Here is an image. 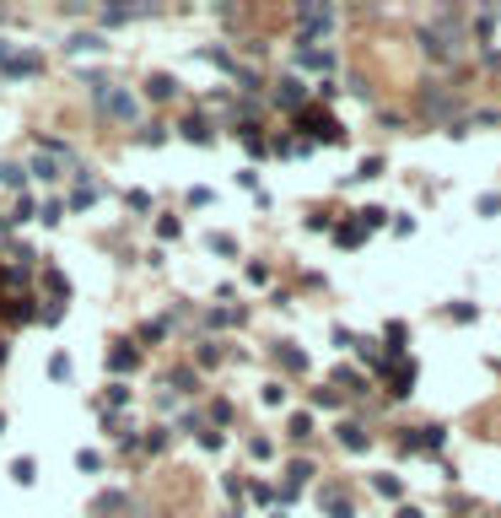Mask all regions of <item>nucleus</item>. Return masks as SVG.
<instances>
[{
    "label": "nucleus",
    "instance_id": "obj_1",
    "mask_svg": "<svg viewBox=\"0 0 501 518\" xmlns=\"http://www.w3.org/2000/svg\"><path fill=\"white\" fill-rule=\"evenodd\" d=\"M86 92H92V103H98L108 119H124V124L140 119V103H135L130 86H113V81H103V76H92V81H86Z\"/></svg>",
    "mask_w": 501,
    "mask_h": 518
},
{
    "label": "nucleus",
    "instance_id": "obj_2",
    "mask_svg": "<svg viewBox=\"0 0 501 518\" xmlns=\"http://www.w3.org/2000/svg\"><path fill=\"white\" fill-rule=\"evenodd\" d=\"M296 130H313L318 141H345V130H340V124H334L324 108H302V113H296Z\"/></svg>",
    "mask_w": 501,
    "mask_h": 518
},
{
    "label": "nucleus",
    "instance_id": "obj_3",
    "mask_svg": "<svg viewBox=\"0 0 501 518\" xmlns=\"http://www.w3.org/2000/svg\"><path fill=\"white\" fill-rule=\"evenodd\" d=\"M334 443H340L345 454H367V448H372V432L361 427V421H340V427H334Z\"/></svg>",
    "mask_w": 501,
    "mask_h": 518
},
{
    "label": "nucleus",
    "instance_id": "obj_4",
    "mask_svg": "<svg viewBox=\"0 0 501 518\" xmlns=\"http://www.w3.org/2000/svg\"><path fill=\"white\" fill-rule=\"evenodd\" d=\"M296 22H302L307 33H329V27H334V11H329V6H296Z\"/></svg>",
    "mask_w": 501,
    "mask_h": 518
},
{
    "label": "nucleus",
    "instance_id": "obj_5",
    "mask_svg": "<svg viewBox=\"0 0 501 518\" xmlns=\"http://www.w3.org/2000/svg\"><path fill=\"white\" fill-rule=\"evenodd\" d=\"M43 71V60H38V54H11V60L0 65V76H38Z\"/></svg>",
    "mask_w": 501,
    "mask_h": 518
},
{
    "label": "nucleus",
    "instance_id": "obj_6",
    "mask_svg": "<svg viewBox=\"0 0 501 518\" xmlns=\"http://www.w3.org/2000/svg\"><path fill=\"white\" fill-rule=\"evenodd\" d=\"M324 507H329V518H356V507H351V497L340 492V486H324Z\"/></svg>",
    "mask_w": 501,
    "mask_h": 518
},
{
    "label": "nucleus",
    "instance_id": "obj_7",
    "mask_svg": "<svg viewBox=\"0 0 501 518\" xmlns=\"http://www.w3.org/2000/svg\"><path fill=\"white\" fill-rule=\"evenodd\" d=\"M415 395V362H399V372H393V400H410Z\"/></svg>",
    "mask_w": 501,
    "mask_h": 518
},
{
    "label": "nucleus",
    "instance_id": "obj_8",
    "mask_svg": "<svg viewBox=\"0 0 501 518\" xmlns=\"http://www.w3.org/2000/svg\"><path fill=\"white\" fill-rule=\"evenodd\" d=\"M135 362H140V351H135V345H113V351H108V367H113V372H135Z\"/></svg>",
    "mask_w": 501,
    "mask_h": 518
},
{
    "label": "nucleus",
    "instance_id": "obj_9",
    "mask_svg": "<svg viewBox=\"0 0 501 518\" xmlns=\"http://www.w3.org/2000/svg\"><path fill=\"white\" fill-rule=\"evenodd\" d=\"M65 49H71V54H81V49H86V54H98V49H108V38H103V33H76Z\"/></svg>",
    "mask_w": 501,
    "mask_h": 518
},
{
    "label": "nucleus",
    "instance_id": "obj_10",
    "mask_svg": "<svg viewBox=\"0 0 501 518\" xmlns=\"http://www.w3.org/2000/svg\"><path fill=\"white\" fill-rule=\"evenodd\" d=\"M286 437H291V443H307V437H313V416H307V410H296V416L286 421Z\"/></svg>",
    "mask_w": 501,
    "mask_h": 518
},
{
    "label": "nucleus",
    "instance_id": "obj_11",
    "mask_svg": "<svg viewBox=\"0 0 501 518\" xmlns=\"http://www.w3.org/2000/svg\"><path fill=\"white\" fill-rule=\"evenodd\" d=\"M275 103H281V108H296V103H302V108H307V86H296V81H281Z\"/></svg>",
    "mask_w": 501,
    "mask_h": 518
},
{
    "label": "nucleus",
    "instance_id": "obj_12",
    "mask_svg": "<svg viewBox=\"0 0 501 518\" xmlns=\"http://www.w3.org/2000/svg\"><path fill=\"white\" fill-rule=\"evenodd\" d=\"M146 92H151V98H178V76H151V81H146Z\"/></svg>",
    "mask_w": 501,
    "mask_h": 518
},
{
    "label": "nucleus",
    "instance_id": "obj_13",
    "mask_svg": "<svg viewBox=\"0 0 501 518\" xmlns=\"http://www.w3.org/2000/svg\"><path fill=\"white\" fill-rule=\"evenodd\" d=\"M334 243H340V248L367 243V227H361V222H351V227H334Z\"/></svg>",
    "mask_w": 501,
    "mask_h": 518
},
{
    "label": "nucleus",
    "instance_id": "obj_14",
    "mask_svg": "<svg viewBox=\"0 0 501 518\" xmlns=\"http://www.w3.org/2000/svg\"><path fill=\"white\" fill-rule=\"evenodd\" d=\"M296 65H307V71H324V65H334L329 49H296Z\"/></svg>",
    "mask_w": 501,
    "mask_h": 518
},
{
    "label": "nucleus",
    "instance_id": "obj_15",
    "mask_svg": "<svg viewBox=\"0 0 501 518\" xmlns=\"http://www.w3.org/2000/svg\"><path fill=\"white\" fill-rule=\"evenodd\" d=\"M11 481H16V486H33V481H38V464H33L27 454H22V459H11Z\"/></svg>",
    "mask_w": 501,
    "mask_h": 518
},
{
    "label": "nucleus",
    "instance_id": "obj_16",
    "mask_svg": "<svg viewBox=\"0 0 501 518\" xmlns=\"http://www.w3.org/2000/svg\"><path fill=\"white\" fill-rule=\"evenodd\" d=\"M184 136L195 141V146H210V141H216V136H210V124L200 119V113H195V119H184Z\"/></svg>",
    "mask_w": 501,
    "mask_h": 518
},
{
    "label": "nucleus",
    "instance_id": "obj_17",
    "mask_svg": "<svg viewBox=\"0 0 501 518\" xmlns=\"http://www.w3.org/2000/svg\"><path fill=\"white\" fill-rule=\"evenodd\" d=\"M27 173H33V178H43V184H54V178H60V168H54V157H43V151H38V157H33V168H27Z\"/></svg>",
    "mask_w": 501,
    "mask_h": 518
},
{
    "label": "nucleus",
    "instance_id": "obj_18",
    "mask_svg": "<svg viewBox=\"0 0 501 518\" xmlns=\"http://www.w3.org/2000/svg\"><path fill=\"white\" fill-rule=\"evenodd\" d=\"M372 492L378 497H404V481L399 475H372Z\"/></svg>",
    "mask_w": 501,
    "mask_h": 518
},
{
    "label": "nucleus",
    "instance_id": "obj_19",
    "mask_svg": "<svg viewBox=\"0 0 501 518\" xmlns=\"http://www.w3.org/2000/svg\"><path fill=\"white\" fill-rule=\"evenodd\" d=\"M0 184H6V189H22V184H27V173L16 168V162H0Z\"/></svg>",
    "mask_w": 501,
    "mask_h": 518
},
{
    "label": "nucleus",
    "instance_id": "obj_20",
    "mask_svg": "<svg viewBox=\"0 0 501 518\" xmlns=\"http://www.w3.org/2000/svg\"><path fill=\"white\" fill-rule=\"evenodd\" d=\"M275 357H281L291 372H307V357H302V351H291V345H275Z\"/></svg>",
    "mask_w": 501,
    "mask_h": 518
},
{
    "label": "nucleus",
    "instance_id": "obj_21",
    "mask_svg": "<svg viewBox=\"0 0 501 518\" xmlns=\"http://www.w3.org/2000/svg\"><path fill=\"white\" fill-rule=\"evenodd\" d=\"M448 319H453V324H475V319H480V308H475V303H453Z\"/></svg>",
    "mask_w": 501,
    "mask_h": 518
},
{
    "label": "nucleus",
    "instance_id": "obj_22",
    "mask_svg": "<svg viewBox=\"0 0 501 518\" xmlns=\"http://www.w3.org/2000/svg\"><path fill=\"white\" fill-rule=\"evenodd\" d=\"M86 205H98V184H81L71 195V210H86Z\"/></svg>",
    "mask_w": 501,
    "mask_h": 518
},
{
    "label": "nucleus",
    "instance_id": "obj_23",
    "mask_svg": "<svg viewBox=\"0 0 501 518\" xmlns=\"http://www.w3.org/2000/svg\"><path fill=\"white\" fill-rule=\"evenodd\" d=\"M135 141H140V146H162V141H167V130H162V124H146Z\"/></svg>",
    "mask_w": 501,
    "mask_h": 518
},
{
    "label": "nucleus",
    "instance_id": "obj_24",
    "mask_svg": "<svg viewBox=\"0 0 501 518\" xmlns=\"http://www.w3.org/2000/svg\"><path fill=\"white\" fill-rule=\"evenodd\" d=\"M286 475H291V486H296V481H313V464H307V459H291V464H286Z\"/></svg>",
    "mask_w": 501,
    "mask_h": 518
},
{
    "label": "nucleus",
    "instance_id": "obj_25",
    "mask_svg": "<svg viewBox=\"0 0 501 518\" xmlns=\"http://www.w3.org/2000/svg\"><path fill=\"white\" fill-rule=\"evenodd\" d=\"M383 222H388V210H383V205H367V210H361V227H367V233H372V227H383Z\"/></svg>",
    "mask_w": 501,
    "mask_h": 518
},
{
    "label": "nucleus",
    "instance_id": "obj_26",
    "mask_svg": "<svg viewBox=\"0 0 501 518\" xmlns=\"http://www.w3.org/2000/svg\"><path fill=\"white\" fill-rule=\"evenodd\" d=\"M76 469H81V475H92V469H103V454H86V448H81V454H76Z\"/></svg>",
    "mask_w": 501,
    "mask_h": 518
},
{
    "label": "nucleus",
    "instance_id": "obj_27",
    "mask_svg": "<svg viewBox=\"0 0 501 518\" xmlns=\"http://www.w3.org/2000/svg\"><path fill=\"white\" fill-rule=\"evenodd\" d=\"M334 383H345V389H351V395H361V389H367V383H361V372H334Z\"/></svg>",
    "mask_w": 501,
    "mask_h": 518
},
{
    "label": "nucleus",
    "instance_id": "obj_28",
    "mask_svg": "<svg viewBox=\"0 0 501 518\" xmlns=\"http://www.w3.org/2000/svg\"><path fill=\"white\" fill-rule=\"evenodd\" d=\"M210 248H216V254H237V238H227V233H210Z\"/></svg>",
    "mask_w": 501,
    "mask_h": 518
},
{
    "label": "nucleus",
    "instance_id": "obj_29",
    "mask_svg": "<svg viewBox=\"0 0 501 518\" xmlns=\"http://www.w3.org/2000/svg\"><path fill=\"white\" fill-rule=\"evenodd\" d=\"M167 335V319H151V324H140V340H162Z\"/></svg>",
    "mask_w": 501,
    "mask_h": 518
},
{
    "label": "nucleus",
    "instance_id": "obj_30",
    "mask_svg": "<svg viewBox=\"0 0 501 518\" xmlns=\"http://www.w3.org/2000/svg\"><path fill=\"white\" fill-rule=\"evenodd\" d=\"M501 210V189H490V195H480V216H496Z\"/></svg>",
    "mask_w": 501,
    "mask_h": 518
},
{
    "label": "nucleus",
    "instance_id": "obj_31",
    "mask_svg": "<svg viewBox=\"0 0 501 518\" xmlns=\"http://www.w3.org/2000/svg\"><path fill=\"white\" fill-rule=\"evenodd\" d=\"M248 454H254V459H275V443H269V437H254V443H248Z\"/></svg>",
    "mask_w": 501,
    "mask_h": 518
},
{
    "label": "nucleus",
    "instance_id": "obj_32",
    "mask_svg": "<svg viewBox=\"0 0 501 518\" xmlns=\"http://www.w3.org/2000/svg\"><path fill=\"white\" fill-rule=\"evenodd\" d=\"M157 233H162V238H178V233H184V222H178V216H162Z\"/></svg>",
    "mask_w": 501,
    "mask_h": 518
},
{
    "label": "nucleus",
    "instance_id": "obj_33",
    "mask_svg": "<svg viewBox=\"0 0 501 518\" xmlns=\"http://www.w3.org/2000/svg\"><path fill=\"white\" fill-rule=\"evenodd\" d=\"M404 335H410V330H404V324H388V340H393L388 351H393V357H399V351H404Z\"/></svg>",
    "mask_w": 501,
    "mask_h": 518
},
{
    "label": "nucleus",
    "instance_id": "obj_34",
    "mask_svg": "<svg viewBox=\"0 0 501 518\" xmlns=\"http://www.w3.org/2000/svg\"><path fill=\"white\" fill-rule=\"evenodd\" d=\"M248 281H254V286H269V265H259V259H254V265H248Z\"/></svg>",
    "mask_w": 501,
    "mask_h": 518
},
{
    "label": "nucleus",
    "instance_id": "obj_35",
    "mask_svg": "<svg viewBox=\"0 0 501 518\" xmlns=\"http://www.w3.org/2000/svg\"><path fill=\"white\" fill-rule=\"evenodd\" d=\"M124 400H130V389H124V383L113 378V383H108V405H124Z\"/></svg>",
    "mask_w": 501,
    "mask_h": 518
},
{
    "label": "nucleus",
    "instance_id": "obj_36",
    "mask_svg": "<svg viewBox=\"0 0 501 518\" xmlns=\"http://www.w3.org/2000/svg\"><path fill=\"white\" fill-rule=\"evenodd\" d=\"M378 173H383V157H367V162H361V173H356V178H378Z\"/></svg>",
    "mask_w": 501,
    "mask_h": 518
},
{
    "label": "nucleus",
    "instance_id": "obj_37",
    "mask_svg": "<svg viewBox=\"0 0 501 518\" xmlns=\"http://www.w3.org/2000/svg\"><path fill=\"white\" fill-rule=\"evenodd\" d=\"M49 372H54V378H71V357H65V351H60V357L49 362Z\"/></svg>",
    "mask_w": 501,
    "mask_h": 518
},
{
    "label": "nucleus",
    "instance_id": "obj_38",
    "mask_svg": "<svg viewBox=\"0 0 501 518\" xmlns=\"http://www.w3.org/2000/svg\"><path fill=\"white\" fill-rule=\"evenodd\" d=\"M399 518H426V513H420V507H399Z\"/></svg>",
    "mask_w": 501,
    "mask_h": 518
},
{
    "label": "nucleus",
    "instance_id": "obj_39",
    "mask_svg": "<svg viewBox=\"0 0 501 518\" xmlns=\"http://www.w3.org/2000/svg\"><path fill=\"white\" fill-rule=\"evenodd\" d=\"M0 432H6V416H0Z\"/></svg>",
    "mask_w": 501,
    "mask_h": 518
},
{
    "label": "nucleus",
    "instance_id": "obj_40",
    "mask_svg": "<svg viewBox=\"0 0 501 518\" xmlns=\"http://www.w3.org/2000/svg\"><path fill=\"white\" fill-rule=\"evenodd\" d=\"M227 518H237V513H227Z\"/></svg>",
    "mask_w": 501,
    "mask_h": 518
}]
</instances>
